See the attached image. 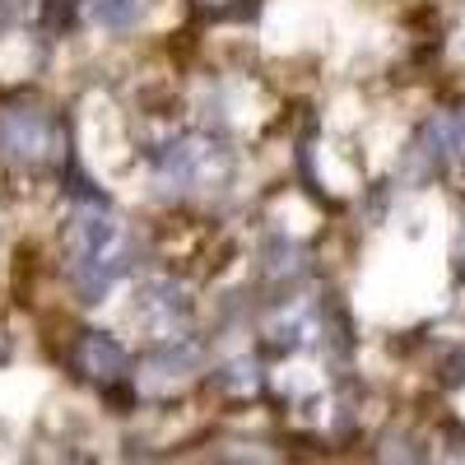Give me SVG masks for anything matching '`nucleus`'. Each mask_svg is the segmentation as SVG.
Listing matches in <instances>:
<instances>
[{"instance_id":"obj_1","label":"nucleus","mask_w":465,"mask_h":465,"mask_svg":"<svg viewBox=\"0 0 465 465\" xmlns=\"http://www.w3.org/2000/svg\"><path fill=\"white\" fill-rule=\"evenodd\" d=\"M126 270V232L103 214H80L70 223V275L89 302H98Z\"/></svg>"},{"instance_id":"obj_2","label":"nucleus","mask_w":465,"mask_h":465,"mask_svg":"<svg viewBox=\"0 0 465 465\" xmlns=\"http://www.w3.org/2000/svg\"><path fill=\"white\" fill-rule=\"evenodd\" d=\"M56 144V131L43 112H28V107H15V112H0V153L5 159H19V163H43Z\"/></svg>"},{"instance_id":"obj_3","label":"nucleus","mask_w":465,"mask_h":465,"mask_svg":"<svg viewBox=\"0 0 465 465\" xmlns=\"http://www.w3.org/2000/svg\"><path fill=\"white\" fill-rule=\"evenodd\" d=\"M210 159H214V149L201 144V140H177L163 149V159H159V177L173 182V186H201L210 177Z\"/></svg>"},{"instance_id":"obj_4","label":"nucleus","mask_w":465,"mask_h":465,"mask_svg":"<svg viewBox=\"0 0 465 465\" xmlns=\"http://www.w3.org/2000/svg\"><path fill=\"white\" fill-rule=\"evenodd\" d=\"M74 363H80V372H89L98 381H112V377L126 372V349L116 344V340H107L103 331H89V335H80Z\"/></svg>"},{"instance_id":"obj_5","label":"nucleus","mask_w":465,"mask_h":465,"mask_svg":"<svg viewBox=\"0 0 465 465\" xmlns=\"http://www.w3.org/2000/svg\"><path fill=\"white\" fill-rule=\"evenodd\" d=\"M89 15L103 28H131L144 15V0H89Z\"/></svg>"},{"instance_id":"obj_6","label":"nucleus","mask_w":465,"mask_h":465,"mask_svg":"<svg viewBox=\"0 0 465 465\" xmlns=\"http://www.w3.org/2000/svg\"><path fill=\"white\" fill-rule=\"evenodd\" d=\"M456 256H460V270H465V232H460V247H456Z\"/></svg>"}]
</instances>
